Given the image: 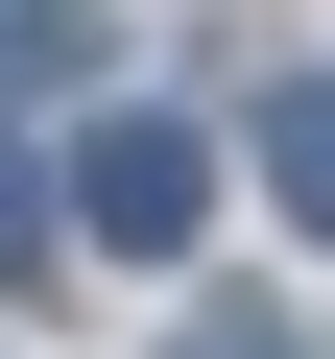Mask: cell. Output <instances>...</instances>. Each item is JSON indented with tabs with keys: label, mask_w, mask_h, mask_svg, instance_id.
<instances>
[{
	"label": "cell",
	"mask_w": 335,
	"mask_h": 359,
	"mask_svg": "<svg viewBox=\"0 0 335 359\" xmlns=\"http://www.w3.org/2000/svg\"><path fill=\"white\" fill-rule=\"evenodd\" d=\"M192 216H216V144L120 96V120L72 144V240H120V264H168V240H192Z\"/></svg>",
	"instance_id": "1"
},
{
	"label": "cell",
	"mask_w": 335,
	"mask_h": 359,
	"mask_svg": "<svg viewBox=\"0 0 335 359\" xmlns=\"http://www.w3.org/2000/svg\"><path fill=\"white\" fill-rule=\"evenodd\" d=\"M264 192H287V216L335 240V72H311V96H264Z\"/></svg>",
	"instance_id": "2"
},
{
	"label": "cell",
	"mask_w": 335,
	"mask_h": 359,
	"mask_svg": "<svg viewBox=\"0 0 335 359\" xmlns=\"http://www.w3.org/2000/svg\"><path fill=\"white\" fill-rule=\"evenodd\" d=\"M0 287H48V192H25V144H0Z\"/></svg>",
	"instance_id": "3"
},
{
	"label": "cell",
	"mask_w": 335,
	"mask_h": 359,
	"mask_svg": "<svg viewBox=\"0 0 335 359\" xmlns=\"http://www.w3.org/2000/svg\"><path fill=\"white\" fill-rule=\"evenodd\" d=\"M25 72H72V0H0V96H25Z\"/></svg>",
	"instance_id": "4"
},
{
	"label": "cell",
	"mask_w": 335,
	"mask_h": 359,
	"mask_svg": "<svg viewBox=\"0 0 335 359\" xmlns=\"http://www.w3.org/2000/svg\"><path fill=\"white\" fill-rule=\"evenodd\" d=\"M192 359H311V335H287V311H216V335H192Z\"/></svg>",
	"instance_id": "5"
}]
</instances>
